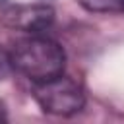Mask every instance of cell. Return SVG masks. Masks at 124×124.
I'll return each instance as SVG.
<instances>
[{"mask_svg": "<svg viewBox=\"0 0 124 124\" xmlns=\"http://www.w3.org/2000/svg\"><path fill=\"white\" fill-rule=\"evenodd\" d=\"M8 58L17 72L33 81H45L60 76L66 64L64 48L56 41L35 33L16 41Z\"/></svg>", "mask_w": 124, "mask_h": 124, "instance_id": "1", "label": "cell"}, {"mask_svg": "<svg viewBox=\"0 0 124 124\" xmlns=\"http://www.w3.org/2000/svg\"><path fill=\"white\" fill-rule=\"evenodd\" d=\"M33 95L43 110L58 116L76 114L85 105V93L81 85L62 74L45 81H35Z\"/></svg>", "mask_w": 124, "mask_h": 124, "instance_id": "2", "label": "cell"}, {"mask_svg": "<svg viewBox=\"0 0 124 124\" xmlns=\"http://www.w3.org/2000/svg\"><path fill=\"white\" fill-rule=\"evenodd\" d=\"M0 21L17 31L41 33L54 21V10L46 4H16L0 12Z\"/></svg>", "mask_w": 124, "mask_h": 124, "instance_id": "3", "label": "cell"}, {"mask_svg": "<svg viewBox=\"0 0 124 124\" xmlns=\"http://www.w3.org/2000/svg\"><path fill=\"white\" fill-rule=\"evenodd\" d=\"M89 12L103 14H124V0H78Z\"/></svg>", "mask_w": 124, "mask_h": 124, "instance_id": "4", "label": "cell"}, {"mask_svg": "<svg viewBox=\"0 0 124 124\" xmlns=\"http://www.w3.org/2000/svg\"><path fill=\"white\" fill-rule=\"evenodd\" d=\"M8 66H12V64H10V58H8V54H4V52L0 50V76L6 74Z\"/></svg>", "mask_w": 124, "mask_h": 124, "instance_id": "5", "label": "cell"}, {"mask_svg": "<svg viewBox=\"0 0 124 124\" xmlns=\"http://www.w3.org/2000/svg\"><path fill=\"white\" fill-rule=\"evenodd\" d=\"M8 116H6V108H4V105L0 103V122H4Z\"/></svg>", "mask_w": 124, "mask_h": 124, "instance_id": "6", "label": "cell"}]
</instances>
